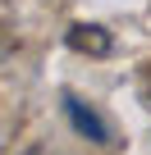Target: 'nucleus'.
Returning a JSON list of instances; mask_svg holds the SVG:
<instances>
[{"mask_svg": "<svg viewBox=\"0 0 151 155\" xmlns=\"http://www.w3.org/2000/svg\"><path fill=\"white\" fill-rule=\"evenodd\" d=\"M64 41H69V50H78V55H96V59L115 50V37H110L101 23H69Z\"/></svg>", "mask_w": 151, "mask_h": 155, "instance_id": "2", "label": "nucleus"}, {"mask_svg": "<svg viewBox=\"0 0 151 155\" xmlns=\"http://www.w3.org/2000/svg\"><path fill=\"white\" fill-rule=\"evenodd\" d=\"M64 114H69V123H73V132H78V137H87L92 146H110V123H105L87 101L64 96Z\"/></svg>", "mask_w": 151, "mask_h": 155, "instance_id": "1", "label": "nucleus"}]
</instances>
